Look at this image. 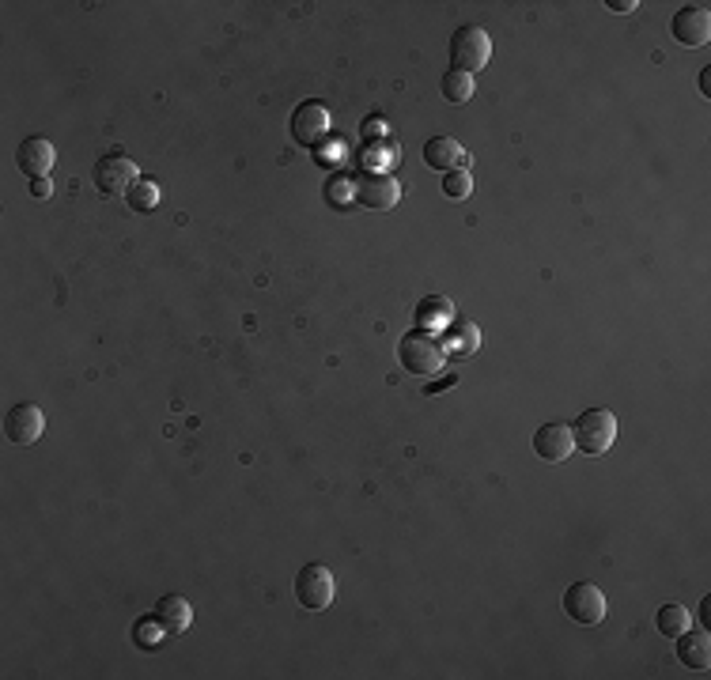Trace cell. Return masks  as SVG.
I'll return each instance as SVG.
<instances>
[{"label":"cell","mask_w":711,"mask_h":680,"mask_svg":"<svg viewBox=\"0 0 711 680\" xmlns=\"http://www.w3.org/2000/svg\"><path fill=\"white\" fill-rule=\"evenodd\" d=\"M398 363L409 374H420V378L443 371V363H447V344H443V337L428 333V329H409V333L398 340Z\"/></svg>","instance_id":"cell-1"},{"label":"cell","mask_w":711,"mask_h":680,"mask_svg":"<svg viewBox=\"0 0 711 680\" xmlns=\"http://www.w3.org/2000/svg\"><path fill=\"white\" fill-rule=\"evenodd\" d=\"M617 439V416L609 408H583L579 420L572 424L575 450H583L587 458H602Z\"/></svg>","instance_id":"cell-2"},{"label":"cell","mask_w":711,"mask_h":680,"mask_svg":"<svg viewBox=\"0 0 711 680\" xmlns=\"http://www.w3.org/2000/svg\"><path fill=\"white\" fill-rule=\"evenodd\" d=\"M447 53H451V65L458 68V72H469V76H473V72L488 68V61H492V38H488L477 23H462V27L451 34Z\"/></svg>","instance_id":"cell-3"},{"label":"cell","mask_w":711,"mask_h":680,"mask_svg":"<svg viewBox=\"0 0 711 680\" xmlns=\"http://www.w3.org/2000/svg\"><path fill=\"white\" fill-rule=\"evenodd\" d=\"M295 601H299L303 609H311V612L330 609L333 575H330V567H326V563H307V567H299V571H295Z\"/></svg>","instance_id":"cell-4"},{"label":"cell","mask_w":711,"mask_h":680,"mask_svg":"<svg viewBox=\"0 0 711 680\" xmlns=\"http://www.w3.org/2000/svg\"><path fill=\"white\" fill-rule=\"evenodd\" d=\"M330 136V110L322 106V102H299L292 114V140L295 144H303V148H314V144H322Z\"/></svg>","instance_id":"cell-5"},{"label":"cell","mask_w":711,"mask_h":680,"mask_svg":"<svg viewBox=\"0 0 711 680\" xmlns=\"http://www.w3.org/2000/svg\"><path fill=\"white\" fill-rule=\"evenodd\" d=\"M91 178H95V189H99V193H129V186L137 182L140 174H137V163L125 152H110L95 163Z\"/></svg>","instance_id":"cell-6"},{"label":"cell","mask_w":711,"mask_h":680,"mask_svg":"<svg viewBox=\"0 0 711 680\" xmlns=\"http://www.w3.org/2000/svg\"><path fill=\"white\" fill-rule=\"evenodd\" d=\"M564 612L575 624H602L606 620V597L594 582H575L564 590Z\"/></svg>","instance_id":"cell-7"},{"label":"cell","mask_w":711,"mask_h":680,"mask_svg":"<svg viewBox=\"0 0 711 680\" xmlns=\"http://www.w3.org/2000/svg\"><path fill=\"white\" fill-rule=\"evenodd\" d=\"M670 31L681 46H704L711 38V12L708 4H685L677 8L674 19H670Z\"/></svg>","instance_id":"cell-8"},{"label":"cell","mask_w":711,"mask_h":680,"mask_svg":"<svg viewBox=\"0 0 711 680\" xmlns=\"http://www.w3.org/2000/svg\"><path fill=\"white\" fill-rule=\"evenodd\" d=\"M42 431H46V420H42V408L38 405L19 401V405L8 408V416H4V435H8V442L31 446V442H38Z\"/></svg>","instance_id":"cell-9"},{"label":"cell","mask_w":711,"mask_h":680,"mask_svg":"<svg viewBox=\"0 0 711 680\" xmlns=\"http://www.w3.org/2000/svg\"><path fill=\"white\" fill-rule=\"evenodd\" d=\"M575 450L572 442V424H560V420H553V424H541L538 431H534V454H538L541 461H553V465H560V461H568Z\"/></svg>","instance_id":"cell-10"},{"label":"cell","mask_w":711,"mask_h":680,"mask_svg":"<svg viewBox=\"0 0 711 680\" xmlns=\"http://www.w3.org/2000/svg\"><path fill=\"white\" fill-rule=\"evenodd\" d=\"M401 197V186L398 178H390V174H364L360 182H356V201L371 208V212H386V208H394Z\"/></svg>","instance_id":"cell-11"},{"label":"cell","mask_w":711,"mask_h":680,"mask_svg":"<svg viewBox=\"0 0 711 680\" xmlns=\"http://www.w3.org/2000/svg\"><path fill=\"white\" fill-rule=\"evenodd\" d=\"M16 163L23 174H31V178H46L57 163V148H53L46 136H27L23 144L16 148Z\"/></svg>","instance_id":"cell-12"},{"label":"cell","mask_w":711,"mask_h":680,"mask_svg":"<svg viewBox=\"0 0 711 680\" xmlns=\"http://www.w3.org/2000/svg\"><path fill=\"white\" fill-rule=\"evenodd\" d=\"M152 620H156V628L163 635H182V631L193 624V609L186 597L178 594H167L156 601V609H152Z\"/></svg>","instance_id":"cell-13"},{"label":"cell","mask_w":711,"mask_h":680,"mask_svg":"<svg viewBox=\"0 0 711 680\" xmlns=\"http://www.w3.org/2000/svg\"><path fill=\"white\" fill-rule=\"evenodd\" d=\"M424 163L432 170H454V167H466V152H462V144L454 140V136H432L428 144H424Z\"/></svg>","instance_id":"cell-14"},{"label":"cell","mask_w":711,"mask_h":680,"mask_svg":"<svg viewBox=\"0 0 711 680\" xmlns=\"http://www.w3.org/2000/svg\"><path fill=\"white\" fill-rule=\"evenodd\" d=\"M674 639H677V662L704 673V669L711 665L708 631H681V635H674Z\"/></svg>","instance_id":"cell-15"},{"label":"cell","mask_w":711,"mask_h":680,"mask_svg":"<svg viewBox=\"0 0 711 680\" xmlns=\"http://www.w3.org/2000/svg\"><path fill=\"white\" fill-rule=\"evenodd\" d=\"M156 201H159V186L152 178H137V182L129 186V193H125V204H129L133 212H148V208H156Z\"/></svg>","instance_id":"cell-16"},{"label":"cell","mask_w":711,"mask_h":680,"mask_svg":"<svg viewBox=\"0 0 711 680\" xmlns=\"http://www.w3.org/2000/svg\"><path fill=\"white\" fill-rule=\"evenodd\" d=\"M655 624H659L662 635H681V631H689V609L685 605H662L659 612H655Z\"/></svg>","instance_id":"cell-17"},{"label":"cell","mask_w":711,"mask_h":680,"mask_svg":"<svg viewBox=\"0 0 711 680\" xmlns=\"http://www.w3.org/2000/svg\"><path fill=\"white\" fill-rule=\"evenodd\" d=\"M473 95V76L469 72H458L451 68L447 76H443V99L447 102H466Z\"/></svg>","instance_id":"cell-18"},{"label":"cell","mask_w":711,"mask_h":680,"mask_svg":"<svg viewBox=\"0 0 711 680\" xmlns=\"http://www.w3.org/2000/svg\"><path fill=\"white\" fill-rule=\"evenodd\" d=\"M469 189H473V174H469V167H454L443 174V193H447L451 201L469 197Z\"/></svg>","instance_id":"cell-19"},{"label":"cell","mask_w":711,"mask_h":680,"mask_svg":"<svg viewBox=\"0 0 711 680\" xmlns=\"http://www.w3.org/2000/svg\"><path fill=\"white\" fill-rule=\"evenodd\" d=\"M417 318L420 322H432V318H451V303H447V299H420Z\"/></svg>","instance_id":"cell-20"},{"label":"cell","mask_w":711,"mask_h":680,"mask_svg":"<svg viewBox=\"0 0 711 680\" xmlns=\"http://www.w3.org/2000/svg\"><path fill=\"white\" fill-rule=\"evenodd\" d=\"M152 624H156V620H148V624L140 620L137 624V631H133V635H137V646H159V643H152V639H156V635H152Z\"/></svg>","instance_id":"cell-21"},{"label":"cell","mask_w":711,"mask_h":680,"mask_svg":"<svg viewBox=\"0 0 711 680\" xmlns=\"http://www.w3.org/2000/svg\"><path fill=\"white\" fill-rule=\"evenodd\" d=\"M31 193H35V197H50V178H35V182H31Z\"/></svg>","instance_id":"cell-22"},{"label":"cell","mask_w":711,"mask_h":680,"mask_svg":"<svg viewBox=\"0 0 711 680\" xmlns=\"http://www.w3.org/2000/svg\"><path fill=\"white\" fill-rule=\"evenodd\" d=\"M609 8H613V12H632V8H640V4H636V0H609Z\"/></svg>","instance_id":"cell-23"},{"label":"cell","mask_w":711,"mask_h":680,"mask_svg":"<svg viewBox=\"0 0 711 680\" xmlns=\"http://www.w3.org/2000/svg\"><path fill=\"white\" fill-rule=\"evenodd\" d=\"M454 382H458V374H447V378H439V382H432V386H428V393L447 390V386H454Z\"/></svg>","instance_id":"cell-24"},{"label":"cell","mask_w":711,"mask_h":680,"mask_svg":"<svg viewBox=\"0 0 711 680\" xmlns=\"http://www.w3.org/2000/svg\"><path fill=\"white\" fill-rule=\"evenodd\" d=\"M708 612H711V597H704V601H700V624H704V628H708V624H711V616H708Z\"/></svg>","instance_id":"cell-25"},{"label":"cell","mask_w":711,"mask_h":680,"mask_svg":"<svg viewBox=\"0 0 711 680\" xmlns=\"http://www.w3.org/2000/svg\"><path fill=\"white\" fill-rule=\"evenodd\" d=\"M700 91H704V95H711V68H704V72H700Z\"/></svg>","instance_id":"cell-26"}]
</instances>
